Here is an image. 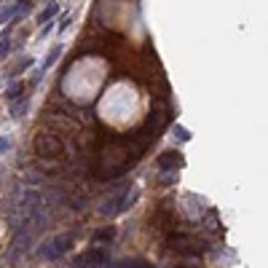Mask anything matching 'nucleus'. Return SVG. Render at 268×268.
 Here are the masks:
<instances>
[{"label": "nucleus", "mask_w": 268, "mask_h": 268, "mask_svg": "<svg viewBox=\"0 0 268 268\" xmlns=\"http://www.w3.org/2000/svg\"><path fill=\"white\" fill-rule=\"evenodd\" d=\"M35 153L40 158H59L65 153V145L54 132H40L35 134Z\"/></svg>", "instance_id": "obj_1"}, {"label": "nucleus", "mask_w": 268, "mask_h": 268, "mask_svg": "<svg viewBox=\"0 0 268 268\" xmlns=\"http://www.w3.org/2000/svg\"><path fill=\"white\" fill-rule=\"evenodd\" d=\"M169 250H177V252H196V250H201V241L193 239V236H188V234H177V236L169 239ZM196 255H199V252H196Z\"/></svg>", "instance_id": "obj_2"}, {"label": "nucleus", "mask_w": 268, "mask_h": 268, "mask_svg": "<svg viewBox=\"0 0 268 268\" xmlns=\"http://www.w3.org/2000/svg\"><path fill=\"white\" fill-rule=\"evenodd\" d=\"M105 263H108V255L102 250H89L86 255H80L75 260V268H102Z\"/></svg>", "instance_id": "obj_3"}, {"label": "nucleus", "mask_w": 268, "mask_h": 268, "mask_svg": "<svg viewBox=\"0 0 268 268\" xmlns=\"http://www.w3.org/2000/svg\"><path fill=\"white\" fill-rule=\"evenodd\" d=\"M123 201H126V191L121 188L115 196H110V199H105L102 204H99V212L102 215H118V212H123Z\"/></svg>", "instance_id": "obj_4"}, {"label": "nucleus", "mask_w": 268, "mask_h": 268, "mask_svg": "<svg viewBox=\"0 0 268 268\" xmlns=\"http://www.w3.org/2000/svg\"><path fill=\"white\" fill-rule=\"evenodd\" d=\"M156 164H158L161 172H167V169H180V167H182V156L177 153V150H167V153L158 156Z\"/></svg>", "instance_id": "obj_5"}, {"label": "nucleus", "mask_w": 268, "mask_h": 268, "mask_svg": "<svg viewBox=\"0 0 268 268\" xmlns=\"http://www.w3.org/2000/svg\"><path fill=\"white\" fill-rule=\"evenodd\" d=\"M38 252H40V258H43V260H56V258H59V252H56V247H54V239L43 241L40 247H38Z\"/></svg>", "instance_id": "obj_6"}, {"label": "nucleus", "mask_w": 268, "mask_h": 268, "mask_svg": "<svg viewBox=\"0 0 268 268\" xmlns=\"http://www.w3.org/2000/svg\"><path fill=\"white\" fill-rule=\"evenodd\" d=\"M54 247H56V252H67L70 247H73V236H70V234H65V236H56L54 239Z\"/></svg>", "instance_id": "obj_7"}, {"label": "nucleus", "mask_w": 268, "mask_h": 268, "mask_svg": "<svg viewBox=\"0 0 268 268\" xmlns=\"http://www.w3.org/2000/svg\"><path fill=\"white\" fill-rule=\"evenodd\" d=\"M56 11H59V6H56V3H51L49 8H43V14L38 16V22H40V25H46V22H51V19L56 16Z\"/></svg>", "instance_id": "obj_8"}, {"label": "nucleus", "mask_w": 268, "mask_h": 268, "mask_svg": "<svg viewBox=\"0 0 268 268\" xmlns=\"http://www.w3.org/2000/svg\"><path fill=\"white\" fill-rule=\"evenodd\" d=\"M94 239L97 241H110V239H115V228H99Z\"/></svg>", "instance_id": "obj_9"}, {"label": "nucleus", "mask_w": 268, "mask_h": 268, "mask_svg": "<svg viewBox=\"0 0 268 268\" xmlns=\"http://www.w3.org/2000/svg\"><path fill=\"white\" fill-rule=\"evenodd\" d=\"M110 268H148V265L142 260H121V263H115Z\"/></svg>", "instance_id": "obj_10"}, {"label": "nucleus", "mask_w": 268, "mask_h": 268, "mask_svg": "<svg viewBox=\"0 0 268 268\" xmlns=\"http://www.w3.org/2000/svg\"><path fill=\"white\" fill-rule=\"evenodd\" d=\"M16 14V6H6V8H0V25H3L6 19H14Z\"/></svg>", "instance_id": "obj_11"}, {"label": "nucleus", "mask_w": 268, "mask_h": 268, "mask_svg": "<svg viewBox=\"0 0 268 268\" xmlns=\"http://www.w3.org/2000/svg\"><path fill=\"white\" fill-rule=\"evenodd\" d=\"M19 105H14V108H11V113H14V115H22V113H25L27 108H30V105H27V99H16Z\"/></svg>", "instance_id": "obj_12"}, {"label": "nucleus", "mask_w": 268, "mask_h": 268, "mask_svg": "<svg viewBox=\"0 0 268 268\" xmlns=\"http://www.w3.org/2000/svg\"><path fill=\"white\" fill-rule=\"evenodd\" d=\"M59 54H62V49H59V46H56V49H54V51L49 54V59H46V62H43V67H51V65L56 62V56H59Z\"/></svg>", "instance_id": "obj_13"}, {"label": "nucleus", "mask_w": 268, "mask_h": 268, "mask_svg": "<svg viewBox=\"0 0 268 268\" xmlns=\"http://www.w3.org/2000/svg\"><path fill=\"white\" fill-rule=\"evenodd\" d=\"M19 94H22V84H16V86H11V89H8V94H6V97H8V99H16Z\"/></svg>", "instance_id": "obj_14"}, {"label": "nucleus", "mask_w": 268, "mask_h": 268, "mask_svg": "<svg viewBox=\"0 0 268 268\" xmlns=\"http://www.w3.org/2000/svg\"><path fill=\"white\" fill-rule=\"evenodd\" d=\"M8 148H11V139H8V137H0V156H3Z\"/></svg>", "instance_id": "obj_15"}, {"label": "nucleus", "mask_w": 268, "mask_h": 268, "mask_svg": "<svg viewBox=\"0 0 268 268\" xmlns=\"http://www.w3.org/2000/svg\"><path fill=\"white\" fill-rule=\"evenodd\" d=\"M174 134H177L180 139H191V134H188V132H185V129H182V126H174Z\"/></svg>", "instance_id": "obj_16"}, {"label": "nucleus", "mask_w": 268, "mask_h": 268, "mask_svg": "<svg viewBox=\"0 0 268 268\" xmlns=\"http://www.w3.org/2000/svg\"><path fill=\"white\" fill-rule=\"evenodd\" d=\"M8 49H11V43L3 38V43H0V56H3V54H8Z\"/></svg>", "instance_id": "obj_17"}]
</instances>
